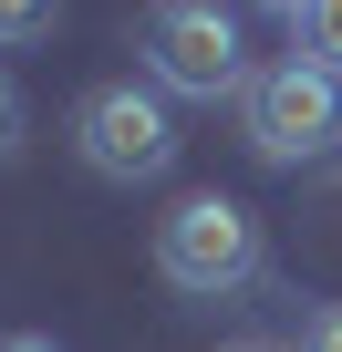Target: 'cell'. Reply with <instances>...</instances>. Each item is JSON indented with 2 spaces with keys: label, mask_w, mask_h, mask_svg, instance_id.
<instances>
[{
  "label": "cell",
  "mask_w": 342,
  "mask_h": 352,
  "mask_svg": "<svg viewBox=\"0 0 342 352\" xmlns=\"http://www.w3.org/2000/svg\"><path fill=\"white\" fill-rule=\"evenodd\" d=\"M135 42H145V73H156V94H187V104L249 94V63H239V21L218 11V0H156Z\"/></svg>",
  "instance_id": "1"
},
{
  "label": "cell",
  "mask_w": 342,
  "mask_h": 352,
  "mask_svg": "<svg viewBox=\"0 0 342 352\" xmlns=\"http://www.w3.org/2000/svg\"><path fill=\"white\" fill-rule=\"evenodd\" d=\"M73 145L94 176L135 187V176H166L177 166V124H166V94L156 83H94L83 114H73Z\"/></svg>",
  "instance_id": "2"
},
{
  "label": "cell",
  "mask_w": 342,
  "mask_h": 352,
  "mask_svg": "<svg viewBox=\"0 0 342 352\" xmlns=\"http://www.w3.org/2000/svg\"><path fill=\"white\" fill-rule=\"evenodd\" d=\"M156 270L177 280V290H197V300L239 290V280L259 270V228H249V208H239V197H187V208H166V228H156Z\"/></svg>",
  "instance_id": "3"
},
{
  "label": "cell",
  "mask_w": 342,
  "mask_h": 352,
  "mask_svg": "<svg viewBox=\"0 0 342 352\" xmlns=\"http://www.w3.org/2000/svg\"><path fill=\"white\" fill-rule=\"evenodd\" d=\"M239 114H249V145H259L270 166H301V155H321V145L342 135V94H332V73H311V63L249 73Z\"/></svg>",
  "instance_id": "4"
},
{
  "label": "cell",
  "mask_w": 342,
  "mask_h": 352,
  "mask_svg": "<svg viewBox=\"0 0 342 352\" xmlns=\"http://www.w3.org/2000/svg\"><path fill=\"white\" fill-rule=\"evenodd\" d=\"M290 63H311V73L342 83V0H301L290 11Z\"/></svg>",
  "instance_id": "5"
},
{
  "label": "cell",
  "mask_w": 342,
  "mask_h": 352,
  "mask_svg": "<svg viewBox=\"0 0 342 352\" xmlns=\"http://www.w3.org/2000/svg\"><path fill=\"white\" fill-rule=\"evenodd\" d=\"M63 0H0V42H42Z\"/></svg>",
  "instance_id": "6"
},
{
  "label": "cell",
  "mask_w": 342,
  "mask_h": 352,
  "mask_svg": "<svg viewBox=\"0 0 342 352\" xmlns=\"http://www.w3.org/2000/svg\"><path fill=\"white\" fill-rule=\"evenodd\" d=\"M21 155V94H11V73H0V166Z\"/></svg>",
  "instance_id": "7"
},
{
  "label": "cell",
  "mask_w": 342,
  "mask_h": 352,
  "mask_svg": "<svg viewBox=\"0 0 342 352\" xmlns=\"http://www.w3.org/2000/svg\"><path fill=\"white\" fill-rule=\"evenodd\" d=\"M301 352H342V311H321V321L301 331Z\"/></svg>",
  "instance_id": "8"
},
{
  "label": "cell",
  "mask_w": 342,
  "mask_h": 352,
  "mask_svg": "<svg viewBox=\"0 0 342 352\" xmlns=\"http://www.w3.org/2000/svg\"><path fill=\"white\" fill-rule=\"evenodd\" d=\"M0 352H52V342H42V331H11V342H0Z\"/></svg>",
  "instance_id": "9"
},
{
  "label": "cell",
  "mask_w": 342,
  "mask_h": 352,
  "mask_svg": "<svg viewBox=\"0 0 342 352\" xmlns=\"http://www.w3.org/2000/svg\"><path fill=\"white\" fill-rule=\"evenodd\" d=\"M228 352H270V342H228Z\"/></svg>",
  "instance_id": "10"
},
{
  "label": "cell",
  "mask_w": 342,
  "mask_h": 352,
  "mask_svg": "<svg viewBox=\"0 0 342 352\" xmlns=\"http://www.w3.org/2000/svg\"><path fill=\"white\" fill-rule=\"evenodd\" d=\"M270 11H301V0H270Z\"/></svg>",
  "instance_id": "11"
}]
</instances>
